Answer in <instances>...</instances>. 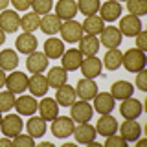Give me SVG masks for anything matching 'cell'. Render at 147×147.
Masks as SVG:
<instances>
[{
  "instance_id": "cell-1",
  "label": "cell",
  "mask_w": 147,
  "mask_h": 147,
  "mask_svg": "<svg viewBox=\"0 0 147 147\" xmlns=\"http://www.w3.org/2000/svg\"><path fill=\"white\" fill-rule=\"evenodd\" d=\"M121 64L125 66V70H127V72H132V74L144 70L145 64H147L145 52H142V50H138V48H131V50H127V52L123 53V57H121Z\"/></svg>"
},
{
  "instance_id": "cell-2",
  "label": "cell",
  "mask_w": 147,
  "mask_h": 147,
  "mask_svg": "<svg viewBox=\"0 0 147 147\" xmlns=\"http://www.w3.org/2000/svg\"><path fill=\"white\" fill-rule=\"evenodd\" d=\"M61 35H63V40L64 42H79V39L83 35H85V31H83V26L79 24V22H76L74 18H70V20H64L61 24Z\"/></svg>"
},
{
  "instance_id": "cell-3",
  "label": "cell",
  "mask_w": 147,
  "mask_h": 147,
  "mask_svg": "<svg viewBox=\"0 0 147 147\" xmlns=\"http://www.w3.org/2000/svg\"><path fill=\"white\" fill-rule=\"evenodd\" d=\"M92 114H94V109L88 101L81 99V101H74L70 105V118L77 123H85V121H90Z\"/></svg>"
},
{
  "instance_id": "cell-4",
  "label": "cell",
  "mask_w": 147,
  "mask_h": 147,
  "mask_svg": "<svg viewBox=\"0 0 147 147\" xmlns=\"http://www.w3.org/2000/svg\"><path fill=\"white\" fill-rule=\"evenodd\" d=\"M22 127H24V123H22V119H20V114H7V116H4L2 121H0L2 134L7 136V138H13V136L20 134Z\"/></svg>"
},
{
  "instance_id": "cell-5",
  "label": "cell",
  "mask_w": 147,
  "mask_h": 147,
  "mask_svg": "<svg viewBox=\"0 0 147 147\" xmlns=\"http://www.w3.org/2000/svg\"><path fill=\"white\" fill-rule=\"evenodd\" d=\"M28 81H30V77L24 72L13 70V74H9L6 77V85L4 86H7V90L13 92V94H22L28 88Z\"/></svg>"
},
{
  "instance_id": "cell-6",
  "label": "cell",
  "mask_w": 147,
  "mask_h": 147,
  "mask_svg": "<svg viewBox=\"0 0 147 147\" xmlns=\"http://www.w3.org/2000/svg\"><path fill=\"white\" fill-rule=\"evenodd\" d=\"M52 134L55 138H68L74 132V119L66 116H57L52 119Z\"/></svg>"
},
{
  "instance_id": "cell-7",
  "label": "cell",
  "mask_w": 147,
  "mask_h": 147,
  "mask_svg": "<svg viewBox=\"0 0 147 147\" xmlns=\"http://www.w3.org/2000/svg\"><path fill=\"white\" fill-rule=\"evenodd\" d=\"M20 28V17L15 13V9H4L0 13V30L4 33H15Z\"/></svg>"
},
{
  "instance_id": "cell-8",
  "label": "cell",
  "mask_w": 147,
  "mask_h": 147,
  "mask_svg": "<svg viewBox=\"0 0 147 147\" xmlns=\"http://www.w3.org/2000/svg\"><path fill=\"white\" fill-rule=\"evenodd\" d=\"M96 112L99 114H110L114 109H116V99L112 98V94L110 92H98V94L94 96V107Z\"/></svg>"
},
{
  "instance_id": "cell-9",
  "label": "cell",
  "mask_w": 147,
  "mask_h": 147,
  "mask_svg": "<svg viewBox=\"0 0 147 147\" xmlns=\"http://www.w3.org/2000/svg\"><path fill=\"white\" fill-rule=\"evenodd\" d=\"M142 134V125L136 121V119H125V121L119 125V136L127 142V144H132L136 142Z\"/></svg>"
},
{
  "instance_id": "cell-10",
  "label": "cell",
  "mask_w": 147,
  "mask_h": 147,
  "mask_svg": "<svg viewBox=\"0 0 147 147\" xmlns=\"http://www.w3.org/2000/svg\"><path fill=\"white\" fill-rule=\"evenodd\" d=\"M142 112H144L142 101H138L136 98H132V96L127 98V99H123V103L119 105V114L127 119H136Z\"/></svg>"
},
{
  "instance_id": "cell-11",
  "label": "cell",
  "mask_w": 147,
  "mask_h": 147,
  "mask_svg": "<svg viewBox=\"0 0 147 147\" xmlns=\"http://www.w3.org/2000/svg\"><path fill=\"white\" fill-rule=\"evenodd\" d=\"M48 61L50 59L44 55V52H35L28 55L26 59V68L30 70V74H42L48 68Z\"/></svg>"
},
{
  "instance_id": "cell-12",
  "label": "cell",
  "mask_w": 147,
  "mask_h": 147,
  "mask_svg": "<svg viewBox=\"0 0 147 147\" xmlns=\"http://www.w3.org/2000/svg\"><path fill=\"white\" fill-rule=\"evenodd\" d=\"M101 39H99V44H103L105 48H118L119 44H121V31L118 30L116 26H109V28H103V31H101Z\"/></svg>"
},
{
  "instance_id": "cell-13",
  "label": "cell",
  "mask_w": 147,
  "mask_h": 147,
  "mask_svg": "<svg viewBox=\"0 0 147 147\" xmlns=\"http://www.w3.org/2000/svg\"><path fill=\"white\" fill-rule=\"evenodd\" d=\"M81 74L85 77H90V79H94V77L101 76V70H103V63H101V59H98L96 55H92V57H83V63H81Z\"/></svg>"
},
{
  "instance_id": "cell-14",
  "label": "cell",
  "mask_w": 147,
  "mask_h": 147,
  "mask_svg": "<svg viewBox=\"0 0 147 147\" xmlns=\"http://www.w3.org/2000/svg\"><path fill=\"white\" fill-rule=\"evenodd\" d=\"M74 138H76V142L77 144H90V142H94L96 140V127H92L88 121H85V123H79L77 127H74Z\"/></svg>"
},
{
  "instance_id": "cell-15",
  "label": "cell",
  "mask_w": 147,
  "mask_h": 147,
  "mask_svg": "<svg viewBox=\"0 0 147 147\" xmlns=\"http://www.w3.org/2000/svg\"><path fill=\"white\" fill-rule=\"evenodd\" d=\"M118 30L121 31V35H125V37H134L138 31L142 30V20H140V17H136V15L121 17Z\"/></svg>"
},
{
  "instance_id": "cell-16",
  "label": "cell",
  "mask_w": 147,
  "mask_h": 147,
  "mask_svg": "<svg viewBox=\"0 0 147 147\" xmlns=\"http://www.w3.org/2000/svg\"><path fill=\"white\" fill-rule=\"evenodd\" d=\"M15 109L20 116H33L39 109V101L33 96H20L18 99H15Z\"/></svg>"
},
{
  "instance_id": "cell-17",
  "label": "cell",
  "mask_w": 147,
  "mask_h": 147,
  "mask_svg": "<svg viewBox=\"0 0 147 147\" xmlns=\"http://www.w3.org/2000/svg\"><path fill=\"white\" fill-rule=\"evenodd\" d=\"M96 132L101 136H110L118 132V119L112 118L110 114H101V118L98 119V125H96Z\"/></svg>"
},
{
  "instance_id": "cell-18",
  "label": "cell",
  "mask_w": 147,
  "mask_h": 147,
  "mask_svg": "<svg viewBox=\"0 0 147 147\" xmlns=\"http://www.w3.org/2000/svg\"><path fill=\"white\" fill-rule=\"evenodd\" d=\"M119 15H121V4L118 0H107L103 6H99V17L107 22L118 20Z\"/></svg>"
},
{
  "instance_id": "cell-19",
  "label": "cell",
  "mask_w": 147,
  "mask_h": 147,
  "mask_svg": "<svg viewBox=\"0 0 147 147\" xmlns=\"http://www.w3.org/2000/svg\"><path fill=\"white\" fill-rule=\"evenodd\" d=\"M17 50L20 53H26V55H30V53H33L35 50H37V46H39V40H37V37L33 33H28V31H24L22 35H18L17 37Z\"/></svg>"
},
{
  "instance_id": "cell-20",
  "label": "cell",
  "mask_w": 147,
  "mask_h": 147,
  "mask_svg": "<svg viewBox=\"0 0 147 147\" xmlns=\"http://www.w3.org/2000/svg\"><path fill=\"white\" fill-rule=\"evenodd\" d=\"M96 94H98V85L94 83V79H90V77H83V79L77 83L76 96H79L81 99L90 101V99H94Z\"/></svg>"
},
{
  "instance_id": "cell-21",
  "label": "cell",
  "mask_w": 147,
  "mask_h": 147,
  "mask_svg": "<svg viewBox=\"0 0 147 147\" xmlns=\"http://www.w3.org/2000/svg\"><path fill=\"white\" fill-rule=\"evenodd\" d=\"M61 61H63V68L66 72H74V70H77V68L81 66V63H83V55L79 50H64V53L61 55Z\"/></svg>"
},
{
  "instance_id": "cell-22",
  "label": "cell",
  "mask_w": 147,
  "mask_h": 147,
  "mask_svg": "<svg viewBox=\"0 0 147 147\" xmlns=\"http://www.w3.org/2000/svg\"><path fill=\"white\" fill-rule=\"evenodd\" d=\"M77 13V2L76 0H59L55 6V15L61 20H70Z\"/></svg>"
},
{
  "instance_id": "cell-23",
  "label": "cell",
  "mask_w": 147,
  "mask_h": 147,
  "mask_svg": "<svg viewBox=\"0 0 147 147\" xmlns=\"http://www.w3.org/2000/svg\"><path fill=\"white\" fill-rule=\"evenodd\" d=\"M99 50V40L96 35H83L79 39V52L83 57H92Z\"/></svg>"
},
{
  "instance_id": "cell-24",
  "label": "cell",
  "mask_w": 147,
  "mask_h": 147,
  "mask_svg": "<svg viewBox=\"0 0 147 147\" xmlns=\"http://www.w3.org/2000/svg\"><path fill=\"white\" fill-rule=\"evenodd\" d=\"M37 110L40 112V118H44L46 121H50V119L59 116V103L53 98H44L39 103V109Z\"/></svg>"
},
{
  "instance_id": "cell-25",
  "label": "cell",
  "mask_w": 147,
  "mask_h": 147,
  "mask_svg": "<svg viewBox=\"0 0 147 147\" xmlns=\"http://www.w3.org/2000/svg\"><path fill=\"white\" fill-rule=\"evenodd\" d=\"M61 24H63V20L59 18L57 15H42V18H40V26H39V30L42 31V33L46 35H55V33H59V30H61Z\"/></svg>"
},
{
  "instance_id": "cell-26",
  "label": "cell",
  "mask_w": 147,
  "mask_h": 147,
  "mask_svg": "<svg viewBox=\"0 0 147 147\" xmlns=\"http://www.w3.org/2000/svg\"><path fill=\"white\" fill-rule=\"evenodd\" d=\"M28 88H30V92L33 96H42L44 98L48 88H50V85H48V81H46V77L42 74H33L30 77V81H28Z\"/></svg>"
},
{
  "instance_id": "cell-27",
  "label": "cell",
  "mask_w": 147,
  "mask_h": 147,
  "mask_svg": "<svg viewBox=\"0 0 147 147\" xmlns=\"http://www.w3.org/2000/svg\"><path fill=\"white\" fill-rule=\"evenodd\" d=\"M55 101H57L61 107H70V105L76 101V90L70 85H61L57 86V92H55Z\"/></svg>"
},
{
  "instance_id": "cell-28",
  "label": "cell",
  "mask_w": 147,
  "mask_h": 147,
  "mask_svg": "<svg viewBox=\"0 0 147 147\" xmlns=\"http://www.w3.org/2000/svg\"><path fill=\"white\" fill-rule=\"evenodd\" d=\"M132 92H134V86H132V83L129 81H116L112 86H110V94H112L114 99H127L132 96Z\"/></svg>"
},
{
  "instance_id": "cell-29",
  "label": "cell",
  "mask_w": 147,
  "mask_h": 147,
  "mask_svg": "<svg viewBox=\"0 0 147 147\" xmlns=\"http://www.w3.org/2000/svg\"><path fill=\"white\" fill-rule=\"evenodd\" d=\"M64 53V42L55 37H50L44 42V55L48 59H59Z\"/></svg>"
},
{
  "instance_id": "cell-30",
  "label": "cell",
  "mask_w": 147,
  "mask_h": 147,
  "mask_svg": "<svg viewBox=\"0 0 147 147\" xmlns=\"http://www.w3.org/2000/svg\"><path fill=\"white\" fill-rule=\"evenodd\" d=\"M18 66V55L15 53V50H2L0 52V68L4 72H13Z\"/></svg>"
},
{
  "instance_id": "cell-31",
  "label": "cell",
  "mask_w": 147,
  "mask_h": 147,
  "mask_svg": "<svg viewBox=\"0 0 147 147\" xmlns=\"http://www.w3.org/2000/svg\"><path fill=\"white\" fill-rule=\"evenodd\" d=\"M68 79V72L64 70L63 66H53V68H50V72H48V76H46V81H48V85L52 86V88H57V86H61L64 85Z\"/></svg>"
},
{
  "instance_id": "cell-32",
  "label": "cell",
  "mask_w": 147,
  "mask_h": 147,
  "mask_svg": "<svg viewBox=\"0 0 147 147\" xmlns=\"http://www.w3.org/2000/svg\"><path fill=\"white\" fill-rule=\"evenodd\" d=\"M103 18H101L99 15H90L85 18V22H83V31H85L86 35H99L101 31H103Z\"/></svg>"
},
{
  "instance_id": "cell-33",
  "label": "cell",
  "mask_w": 147,
  "mask_h": 147,
  "mask_svg": "<svg viewBox=\"0 0 147 147\" xmlns=\"http://www.w3.org/2000/svg\"><path fill=\"white\" fill-rule=\"evenodd\" d=\"M26 131H28V134H30L31 138L44 136V132H46V119L40 118V116L30 118V119H28V123H26Z\"/></svg>"
},
{
  "instance_id": "cell-34",
  "label": "cell",
  "mask_w": 147,
  "mask_h": 147,
  "mask_svg": "<svg viewBox=\"0 0 147 147\" xmlns=\"http://www.w3.org/2000/svg\"><path fill=\"white\" fill-rule=\"evenodd\" d=\"M121 57H123V53L119 52L118 48H109L101 63H103V66L107 68V70H118V68L121 66Z\"/></svg>"
},
{
  "instance_id": "cell-35",
  "label": "cell",
  "mask_w": 147,
  "mask_h": 147,
  "mask_svg": "<svg viewBox=\"0 0 147 147\" xmlns=\"http://www.w3.org/2000/svg\"><path fill=\"white\" fill-rule=\"evenodd\" d=\"M40 26V15H37V13H26V15L20 17V28L28 33H33L35 30H39Z\"/></svg>"
},
{
  "instance_id": "cell-36",
  "label": "cell",
  "mask_w": 147,
  "mask_h": 147,
  "mask_svg": "<svg viewBox=\"0 0 147 147\" xmlns=\"http://www.w3.org/2000/svg\"><path fill=\"white\" fill-rule=\"evenodd\" d=\"M99 6H101L99 0H77V11H81L86 17L96 15L99 11Z\"/></svg>"
},
{
  "instance_id": "cell-37",
  "label": "cell",
  "mask_w": 147,
  "mask_h": 147,
  "mask_svg": "<svg viewBox=\"0 0 147 147\" xmlns=\"http://www.w3.org/2000/svg\"><path fill=\"white\" fill-rule=\"evenodd\" d=\"M127 9L131 15L142 17L147 13V0H127Z\"/></svg>"
},
{
  "instance_id": "cell-38",
  "label": "cell",
  "mask_w": 147,
  "mask_h": 147,
  "mask_svg": "<svg viewBox=\"0 0 147 147\" xmlns=\"http://www.w3.org/2000/svg\"><path fill=\"white\" fill-rule=\"evenodd\" d=\"M31 7L37 15H48L53 7V0H31Z\"/></svg>"
},
{
  "instance_id": "cell-39",
  "label": "cell",
  "mask_w": 147,
  "mask_h": 147,
  "mask_svg": "<svg viewBox=\"0 0 147 147\" xmlns=\"http://www.w3.org/2000/svg\"><path fill=\"white\" fill-rule=\"evenodd\" d=\"M15 107V94L13 92H0V112H7Z\"/></svg>"
},
{
  "instance_id": "cell-40",
  "label": "cell",
  "mask_w": 147,
  "mask_h": 147,
  "mask_svg": "<svg viewBox=\"0 0 147 147\" xmlns=\"http://www.w3.org/2000/svg\"><path fill=\"white\" fill-rule=\"evenodd\" d=\"M13 145L17 147H33V138H31L30 134H17L13 136Z\"/></svg>"
},
{
  "instance_id": "cell-41",
  "label": "cell",
  "mask_w": 147,
  "mask_h": 147,
  "mask_svg": "<svg viewBox=\"0 0 147 147\" xmlns=\"http://www.w3.org/2000/svg\"><path fill=\"white\" fill-rule=\"evenodd\" d=\"M105 145H107V147H125L127 142L123 140L121 136H118V132H116V134L107 136V142H105Z\"/></svg>"
},
{
  "instance_id": "cell-42",
  "label": "cell",
  "mask_w": 147,
  "mask_h": 147,
  "mask_svg": "<svg viewBox=\"0 0 147 147\" xmlns=\"http://www.w3.org/2000/svg\"><path fill=\"white\" fill-rule=\"evenodd\" d=\"M136 88L142 90V92H147V70L144 68V70L136 72Z\"/></svg>"
},
{
  "instance_id": "cell-43",
  "label": "cell",
  "mask_w": 147,
  "mask_h": 147,
  "mask_svg": "<svg viewBox=\"0 0 147 147\" xmlns=\"http://www.w3.org/2000/svg\"><path fill=\"white\" fill-rule=\"evenodd\" d=\"M134 37H136V48L142 50V52H145V50H147V33L144 30H140Z\"/></svg>"
},
{
  "instance_id": "cell-44",
  "label": "cell",
  "mask_w": 147,
  "mask_h": 147,
  "mask_svg": "<svg viewBox=\"0 0 147 147\" xmlns=\"http://www.w3.org/2000/svg\"><path fill=\"white\" fill-rule=\"evenodd\" d=\"M9 2L13 4V7H15L17 11H26V9L31 6V0H9Z\"/></svg>"
},
{
  "instance_id": "cell-45",
  "label": "cell",
  "mask_w": 147,
  "mask_h": 147,
  "mask_svg": "<svg viewBox=\"0 0 147 147\" xmlns=\"http://www.w3.org/2000/svg\"><path fill=\"white\" fill-rule=\"evenodd\" d=\"M9 145H13V140H9L7 136L0 140V147H9Z\"/></svg>"
},
{
  "instance_id": "cell-46",
  "label": "cell",
  "mask_w": 147,
  "mask_h": 147,
  "mask_svg": "<svg viewBox=\"0 0 147 147\" xmlns=\"http://www.w3.org/2000/svg\"><path fill=\"white\" fill-rule=\"evenodd\" d=\"M4 85H6V72L0 68V88H2Z\"/></svg>"
},
{
  "instance_id": "cell-47",
  "label": "cell",
  "mask_w": 147,
  "mask_h": 147,
  "mask_svg": "<svg viewBox=\"0 0 147 147\" xmlns=\"http://www.w3.org/2000/svg\"><path fill=\"white\" fill-rule=\"evenodd\" d=\"M7 6H9V0H0V9H2V11H4Z\"/></svg>"
},
{
  "instance_id": "cell-48",
  "label": "cell",
  "mask_w": 147,
  "mask_h": 147,
  "mask_svg": "<svg viewBox=\"0 0 147 147\" xmlns=\"http://www.w3.org/2000/svg\"><path fill=\"white\" fill-rule=\"evenodd\" d=\"M4 42H6V33L0 30V44H4Z\"/></svg>"
},
{
  "instance_id": "cell-49",
  "label": "cell",
  "mask_w": 147,
  "mask_h": 147,
  "mask_svg": "<svg viewBox=\"0 0 147 147\" xmlns=\"http://www.w3.org/2000/svg\"><path fill=\"white\" fill-rule=\"evenodd\" d=\"M0 121H2V112H0Z\"/></svg>"
},
{
  "instance_id": "cell-50",
  "label": "cell",
  "mask_w": 147,
  "mask_h": 147,
  "mask_svg": "<svg viewBox=\"0 0 147 147\" xmlns=\"http://www.w3.org/2000/svg\"><path fill=\"white\" fill-rule=\"evenodd\" d=\"M118 2H119V0H118ZM125 2H127V0H125Z\"/></svg>"
}]
</instances>
